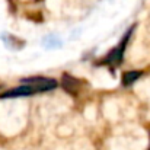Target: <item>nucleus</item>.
<instances>
[{
    "label": "nucleus",
    "mask_w": 150,
    "mask_h": 150,
    "mask_svg": "<svg viewBox=\"0 0 150 150\" xmlns=\"http://www.w3.org/2000/svg\"><path fill=\"white\" fill-rule=\"evenodd\" d=\"M140 76H142V71H139V70L125 71V73L122 74V85H124V86H130V85H133Z\"/></svg>",
    "instance_id": "39448f33"
},
{
    "label": "nucleus",
    "mask_w": 150,
    "mask_h": 150,
    "mask_svg": "<svg viewBox=\"0 0 150 150\" xmlns=\"http://www.w3.org/2000/svg\"><path fill=\"white\" fill-rule=\"evenodd\" d=\"M80 86H82V82L79 79H76V77H73V76H70L67 73L63 74V77H61V88L67 93L76 96L79 93V91H80Z\"/></svg>",
    "instance_id": "7ed1b4c3"
},
{
    "label": "nucleus",
    "mask_w": 150,
    "mask_h": 150,
    "mask_svg": "<svg viewBox=\"0 0 150 150\" xmlns=\"http://www.w3.org/2000/svg\"><path fill=\"white\" fill-rule=\"evenodd\" d=\"M22 85L25 86H29L34 89V92H47L51 89H55L57 88V80L51 79V77H42V76H37V77H25L21 80Z\"/></svg>",
    "instance_id": "f257e3e1"
},
{
    "label": "nucleus",
    "mask_w": 150,
    "mask_h": 150,
    "mask_svg": "<svg viewBox=\"0 0 150 150\" xmlns=\"http://www.w3.org/2000/svg\"><path fill=\"white\" fill-rule=\"evenodd\" d=\"M131 31H133V29H130V31L125 34V37L122 38V41L120 42V45H117L114 50L108 54V57L103 60V63H106V64H114V66H117V64H120V63H121L122 55H124V48H125V45H127V41L130 40Z\"/></svg>",
    "instance_id": "f03ea898"
},
{
    "label": "nucleus",
    "mask_w": 150,
    "mask_h": 150,
    "mask_svg": "<svg viewBox=\"0 0 150 150\" xmlns=\"http://www.w3.org/2000/svg\"><path fill=\"white\" fill-rule=\"evenodd\" d=\"M32 93H35L32 88L25 86V85H21V86H18V88H15V89H10V91L1 93L0 98H1V99H7V98H19V96H29V95H32Z\"/></svg>",
    "instance_id": "20e7f679"
}]
</instances>
